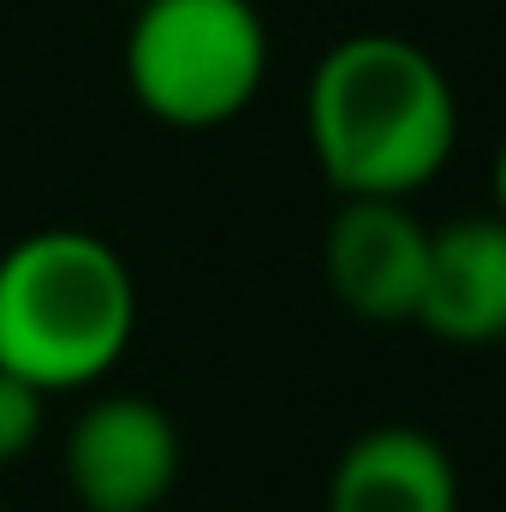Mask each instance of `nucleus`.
Returning <instances> with one entry per match:
<instances>
[{
    "label": "nucleus",
    "instance_id": "nucleus-1",
    "mask_svg": "<svg viewBox=\"0 0 506 512\" xmlns=\"http://www.w3.org/2000/svg\"><path fill=\"white\" fill-rule=\"evenodd\" d=\"M304 137L340 197H417L459 143V96L429 48L393 30L334 42L304 90Z\"/></svg>",
    "mask_w": 506,
    "mask_h": 512
},
{
    "label": "nucleus",
    "instance_id": "nucleus-2",
    "mask_svg": "<svg viewBox=\"0 0 506 512\" xmlns=\"http://www.w3.org/2000/svg\"><path fill=\"white\" fill-rule=\"evenodd\" d=\"M137 334L131 262L102 233L42 227L0 251V370L36 393H78L120 370Z\"/></svg>",
    "mask_w": 506,
    "mask_h": 512
},
{
    "label": "nucleus",
    "instance_id": "nucleus-3",
    "mask_svg": "<svg viewBox=\"0 0 506 512\" xmlns=\"http://www.w3.org/2000/svg\"><path fill=\"white\" fill-rule=\"evenodd\" d=\"M268 78L256 0H143L126 30V84L149 120L215 131L239 120Z\"/></svg>",
    "mask_w": 506,
    "mask_h": 512
},
{
    "label": "nucleus",
    "instance_id": "nucleus-4",
    "mask_svg": "<svg viewBox=\"0 0 506 512\" xmlns=\"http://www.w3.org/2000/svg\"><path fill=\"white\" fill-rule=\"evenodd\" d=\"M185 465L179 423L149 393H96L60 447L66 489L84 512H155Z\"/></svg>",
    "mask_w": 506,
    "mask_h": 512
},
{
    "label": "nucleus",
    "instance_id": "nucleus-5",
    "mask_svg": "<svg viewBox=\"0 0 506 512\" xmlns=\"http://www.w3.org/2000/svg\"><path fill=\"white\" fill-rule=\"evenodd\" d=\"M429 233L405 197H340L322 233V280L328 292L370 328L417 322Z\"/></svg>",
    "mask_w": 506,
    "mask_h": 512
},
{
    "label": "nucleus",
    "instance_id": "nucleus-6",
    "mask_svg": "<svg viewBox=\"0 0 506 512\" xmlns=\"http://www.w3.org/2000/svg\"><path fill=\"white\" fill-rule=\"evenodd\" d=\"M417 328L447 346H506V221L465 215L429 233Z\"/></svg>",
    "mask_w": 506,
    "mask_h": 512
},
{
    "label": "nucleus",
    "instance_id": "nucleus-7",
    "mask_svg": "<svg viewBox=\"0 0 506 512\" xmlns=\"http://www.w3.org/2000/svg\"><path fill=\"white\" fill-rule=\"evenodd\" d=\"M328 512H459L447 447L411 423H376L346 441L328 471Z\"/></svg>",
    "mask_w": 506,
    "mask_h": 512
},
{
    "label": "nucleus",
    "instance_id": "nucleus-8",
    "mask_svg": "<svg viewBox=\"0 0 506 512\" xmlns=\"http://www.w3.org/2000/svg\"><path fill=\"white\" fill-rule=\"evenodd\" d=\"M42 417H48V393H36L30 382L0 370V465H12L36 447Z\"/></svg>",
    "mask_w": 506,
    "mask_h": 512
},
{
    "label": "nucleus",
    "instance_id": "nucleus-9",
    "mask_svg": "<svg viewBox=\"0 0 506 512\" xmlns=\"http://www.w3.org/2000/svg\"><path fill=\"white\" fill-rule=\"evenodd\" d=\"M495 215L506 221V137H501V149H495Z\"/></svg>",
    "mask_w": 506,
    "mask_h": 512
}]
</instances>
